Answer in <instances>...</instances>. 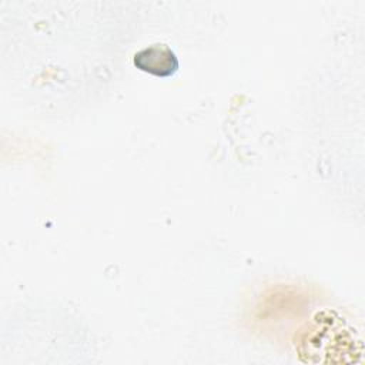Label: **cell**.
Listing matches in <instances>:
<instances>
[{
    "label": "cell",
    "mask_w": 365,
    "mask_h": 365,
    "mask_svg": "<svg viewBox=\"0 0 365 365\" xmlns=\"http://www.w3.org/2000/svg\"><path fill=\"white\" fill-rule=\"evenodd\" d=\"M133 61L141 71L157 77H170L178 70V58L175 53L163 43L141 48L134 54Z\"/></svg>",
    "instance_id": "1"
}]
</instances>
